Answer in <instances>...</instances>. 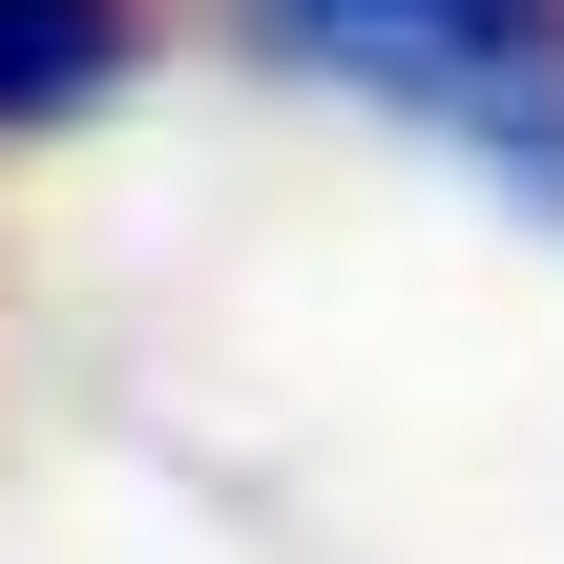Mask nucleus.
Here are the masks:
<instances>
[{
    "label": "nucleus",
    "instance_id": "obj_1",
    "mask_svg": "<svg viewBox=\"0 0 564 564\" xmlns=\"http://www.w3.org/2000/svg\"><path fill=\"white\" fill-rule=\"evenodd\" d=\"M251 42L564 209V0H251Z\"/></svg>",
    "mask_w": 564,
    "mask_h": 564
},
{
    "label": "nucleus",
    "instance_id": "obj_2",
    "mask_svg": "<svg viewBox=\"0 0 564 564\" xmlns=\"http://www.w3.org/2000/svg\"><path fill=\"white\" fill-rule=\"evenodd\" d=\"M147 63V0H0V126H84Z\"/></svg>",
    "mask_w": 564,
    "mask_h": 564
}]
</instances>
